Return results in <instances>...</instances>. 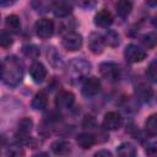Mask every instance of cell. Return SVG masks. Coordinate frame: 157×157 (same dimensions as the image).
<instances>
[{
  "mask_svg": "<svg viewBox=\"0 0 157 157\" xmlns=\"http://www.w3.org/2000/svg\"><path fill=\"white\" fill-rule=\"evenodd\" d=\"M2 78L9 86H17L23 78V63L15 55L7 56L2 64Z\"/></svg>",
  "mask_w": 157,
  "mask_h": 157,
  "instance_id": "6da1fadb",
  "label": "cell"
},
{
  "mask_svg": "<svg viewBox=\"0 0 157 157\" xmlns=\"http://www.w3.org/2000/svg\"><path fill=\"white\" fill-rule=\"evenodd\" d=\"M90 71H91V64L82 58H76L71 60L67 64V70H66L67 75L72 80L86 78Z\"/></svg>",
  "mask_w": 157,
  "mask_h": 157,
  "instance_id": "7a4b0ae2",
  "label": "cell"
},
{
  "mask_svg": "<svg viewBox=\"0 0 157 157\" xmlns=\"http://www.w3.org/2000/svg\"><path fill=\"white\" fill-rule=\"evenodd\" d=\"M99 74L102 75V77H104L107 81H110V82H115L120 77L119 66L115 63H112V61L102 63L99 65Z\"/></svg>",
  "mask_w": 157,
  "mask_h": 157,
  "instance_id": "3957f363",
  "label": "cell"
},
{
  "mask_svg": "<svg viewBox=\"0 0 157 157\" xmlns=\"http://www.w3.org/2000/svg\"><path fill=\"white\" fill-rule=\"evenodd\" d=\"M146 55H147L146 52L136 44H129V45H126V48L124 50V56H125L126 61L132 63V64L142 61L146 58Z\"/></svg>",
  "mask_w": 157,
  "mask_h": 157,
  "instance_id": "277c9868",
  "label": "cell"
},
{
  "mask_svg": "<svg viewBox=\"0 0 157 157\" xmlns=\"http://www.w3.org/2000/svg\"><path fill=\"white\" fill-rule=\"evenodd\" d=\"M34 29L39 38L47 39V38L52 37V34L54 32V23L49 18H40L36 22Z\"/></svg>",
  "mask_w": 157,
  "mask_h": 157,
  "instance_id": "5b68a950",
  "label": "cell"
},
{
  "mask_svg": "<svg viewBox=\"0 0 157 157\" xmlns=\"http://www.w3.org/2000/svg\"><path fill=\"white\" fill-rule=\"evenodd\" d=\"M63 45L69 52H76L82 47V36L77 32H67L63 37Z\"/></svg>",
  "mask_w": 157,
  "mask_h": 157,
  "instance_id": "8992f818",
  "label": "cell"
},
{
  "mask_svg": "<svg viewBox=\"0 0 157 157\" xmlns=\"http://www.w3.org/2000/svg\"><path fill=\"white\" fill-rule=\"evenodd\" d=\"M101 90V81L94 77V76H91V77H86L83 83H82V94L87 98H91L93 96H96Z\"/></svg>",
  "mask_w": 157,
  "mask_h": 157,
  "instance_id": "52a82bcc",
  "label": "cell"
},
{
  "mask_svg": "<svg viewBox=\"0 0 157 157\" xmlns=\"http://www.w3.org/2000/svg\"><path fill=\"white\" fill-rule=\"evenodd\" d=\"M88 49L93 54H101L104 49V39L101 33L93 32L88 37Z\"/></svg>",
  "mask_w": 157,
  "mask_h": 157,
  "instance_id": "ba28073f",
  "label": "cell"
},
{
  "mask_svg": "<svg viewBox=\"0 0 157 157\" xmlns=\"http://www.w3.org/2000/svg\"><path fill=\"white\" fill-rule=\"evenodd\" d=\"M75 102V96L69 91H61L56 94L55 105L59 109H69Z\"/></svg>",
  "mask_w": 157,
  "mask_h": 157,
  "instance_id": "9c48e42d",
  "label": "cell"
},
{
  "mask_svg": "<svg viewBox=\"0 0 157 157\" xmlns=\"http://www.w3.org/2000/svg\"><path fill=\"white\" fill-rule=\"evenodd\" d=\"M121 125V117L118 112H108L103 119V128L107 130H117Z\"/></svg>",
  "mask_w": 157,
  "mask_h": 157,
  "instance_id": "30bf717a",
  "label": "cell"
},
{
  "mask_svg": "<svg viewBox=\"0 0 157 157\" xmlns=\"http://www.w3.org/2000/svg\"><path fill=\"white\" fill-rule=\"evenodd\" d=\"M29 75L36 83H40L44 81V78L47 76V69L44 67V65L42 63L34 61L29 67Z\"/></svg>",
  "mask_w": 157,
  "mask_h": 157,
  "instance_id": "8fae6325",
  "label": "cell"
},
{
  "mask_svg": "<svg viewBox=\"0 0 157 157\" xmlns=\"http://www.w3.org/2000/svg\"><path fill=\"white\" fill-rule=\"evenodd\" d=\"M50 7H52V10H53V12L56 17H66L72 11L71 4L67 2V1H61V0L60 1H54L50 5Z\"/></svg>",
  "mask_w": 157,
  "mask_h": 157,
  "instance_id": "7c38bea8",
  "label": "cell"
},
{
  "mask_svg": "<svg viewBox=\"0 0 157 157\" xmlns=\"http://www.w3.org/2000/svg\"><path fill=\"white\" fill-rule=\"evenodd\" d=\"M112 23H113V16L108 10L102 9L94 15V25L96 26H98L101 28H108Z\"/></svg>",
  "mask_w": 157,
  "mask_h": 157,
  "instance_id": "4fadbf2b",
  "label": "cell"
},
{
  "mask_svg": "<svg viewBox=\"0 0 157 157\" xmlns=\"http://www.w3.org/2000/svg\"><path fill=\"white\" fill-rule=\"evenodd\" d=\"M52 151L56 156H66L71 151V146L66 140H56L52 144Z\"/></svg>",
  "mask_w": 157,
  "mask_h": 157,
  "instance_id": "5bb4252c",
  "label": "cell"
},
{
  "mask_svg": "<svg viewBox=\"0 0 157 157\" xmlns=\"http://www.w3.org/2000/svg\"><path fill=\"white\" fill-rule=\"evenodd\" d=\"M76 142L77 145L83 148V150H88L91 148L94 142H96V139L92 134H88V132H82V134H78L77 137H76Z\"/></svg>",
  "mask_w": 157,
  "mask_h": 157,
  "instance_id": "9a60e30c",
  "label": "cell"
},
{
  "mask_svg": "<svg viewBox=\"0 0 157 157\" xmlns=\"http://www.w3.org/2000/svg\"><path fill=\"white\" fill-rule=\"evenodd\" d=\"M118 157H135L136 156V148L130 142H123L117 148Z\"/></svg>",
  "mask_w": 157,
  "mask_h": 157,
  "instance_id": "2e32d148",
  "label": "cell"
},
{
  "mask_svg": "<svg viewBox=\"0 0 157 157\" xmlns=\"http://www.w3.org/2000/svg\"><path fill=\"white\" fill-rule=\"evenodd\" d=\"M135 92H136V96H137L141 101H144V102H148V101H151V98H152V96H153V91H152V88H151L150 86L145 85V83H140V85H137L136 88H135Z\"/></svg>",
  "mask_w": 157,
  "mask_h": 157,
  "instance_id": "e0dca14e",
  "label": "cell"
},
{
  "mask_svg": "<svg viewBox=\"0 0 157 157\" xmlns=\"http://www.w3.org/2000/svg\"><path fill=\"white\" fill-rule=\"evenodd\" d=\"M114 7H115V11H117V15L124 18L130 13V11L132 9V4L128 0H120V1L115 2Z\"/></svg>",
  "mask_w": 157,
  "mask_h": 157,
  "instance_id": "ac0fdd59",
  "label": "cell"
},
{
  "mask_svg": "<svg viewBox=\"0 0 157 157\" xmlns=\"http://www.w3.org/2000/svg\"><path fill=\"white\" fill-rule=\"evenodd\" d=\"M47 103H48V99H47V94L44 92H38L34 94L33 99H32V108L36 109V110H42L47 107Z\"/></svg>",
  "mask_w": 157,
  "mask_h": 157,
  "instance_id": "d6986e66",
  "label": "cell"
},
{
  "mask_svg": "<svg viewBox=\"0 0 157 157\" xmlns=\"http://www.w3.org/2000/svg\"><path fill=\"white\" fill-rule=\"evenodd\" d=\"M104 44H108L109 47H118L119 45V34L113 29H107V32L103 36Z\"/></svg>",
  "mask_w": 157,
  "mask_h": 157,
  "instance_id": "ffe728a7",
  "label": "cell"
},
{
  "mask_svg": "<svg viewBox=\"0 0 157 157\" xmlns=\"http://www.w3.org/2000/svg\"><path fill=\"white\" fill-rule=\"evenodd\" d=\"M5 25L7 27V29L12 31V32H17L20 28H21V21H20V17L15 13L12 15H9L6 17V21H5Z\"/></svg>",
  "mask_w": 157,
  "mask_h": 157,
  "instance_id": "44dd1931",
  "label": "cell"
},
{
  "mask_svg": "<svg viewBox=\"0 0 157 157\" xmlns=\"http://www.w3.org/2000/svg\"><path fill=\"white\" fill-rule=\"evenodd\" d=\"M32 126H33V121L32 119L29 118H23L20 120L18 123V134L21 136H27L31 130H32Z\"/></svg>",
  "mask_w": 157,
  "mask_h": 157,
  "instance_id": "7402d4cb",
  "label": "cell"
},
{
  "mask_svg": "<svg viewBox=\"0 0 157 157\" xmlns=\"http://www.w3.org/2000/svg\"><path fill=\"white\" fill-rule=\"evenodd\" d=\"M145 129H146L147 134L151 136H155L157 134V115L156 114H152L147 118V120L145 123Z\"/></svg>",
  "mask_w": 157,
  "mask_h": 157,
  "instance_id": "603a6c76",
  "label": "cell"
},
{
  "mask_svg": "<svg viewBox=\"0 0 157 157\" xmlns=\"http://www.w3.org/2000/svg\"><path fill=\"white\" fill-rule=\"evenodd\" d=\"M22 53L29 59H37L39 56V49L34 44H26L22 47Z\"/></svg>",
  "mask_w": 157,
  "mask_h": 157,
  "instance_id": "cb8c5ba5",
  "label": "cell"
},
{
  "mask_svg": "<svg viewBox=\"0 0 157 157\" xmlns=\"http://www.w3.org/2000/svg\"><path fill=\"white\" fill-rule=\"evenodd\" d=\"M25 150L20 145H11L6 151V157H23Z\"/></svg>",
  "mask_w": 157,
  "mask_h": 157,
  "instance_id": "d4e9b609",
  "label": "cell"
},
{
  "mask_svg": "<svg viewBox=\"0 0 157 157\" xmlns=\"http://www.w3.org/2000/svg\"><path fill=\"white\" fill-rule=\"evenodd\" d=\"M12 44V37L10 32L5 29H0V47L1 48H9Z\"/></svg>",
  "mask_w": 157,
  "mask_h": 157,
  "instance_id": "484cf974",
  "label": "cell"
},
{
  "mask_svg": "<svg viewBox=\"0 0 157 157\" xmlns=\"http://www.w3.org/2000/svg\"><path fill=\"white\" fill-rule=\"evenodd\" d=\"M141 42H142V44H144L146 48L152 49V48L156 45V34L152 33V32L146 33V34H144V36L141 37Z\"/></svg>",
  "mask_w": 157,
  "mask_h": 157,
  "instance_id": "4316f807",
  "label": "cell"
},
{
  "mask_svg": "<svg viewBox=\"0 0 157 157\" xmlns=\"http://www.w3.org/2000/svg\"><path fill=\"white\" fill-rule=\"evenodd\" d=\"M146 75L147 77L152 81V82H156L157 81V64H156V60H152L146 70Z\"/></svg>",
  "mask_w": 157,
  "mask_h": 157,
  "instance_id": "83f0119b",
  "label": "cell"
},
{
  "mask_svg": "<svg viewBox=\"0 0 157 157\" xmlns=\"http://www.w3.org/2000/svg\"><path fill=\"white\" fill-rule=\"evenodd\" d=\"M146 153L148 157H157V148L155 144H151L146 147Z\"/></svg>",
  "mask_w": 157,
  "mask_h": 157,
  "instance_id": "f1b7e54d",
  "label": "cell"
},
{
  "mask_svg": "<svg viewBox=\"0 0 157 157\" xmlns=\"http://www.w3.org/2000/svg\"><path fill=\"white\" fill-rule=\"evenodd\" d=\"M93 157H113V155L108 150H99V151H97L94 153Z\"/></svg>",
  "mask_w": 157,
  "mask_h": 157,
  "instance_id": "f546056e",
  "label": "cell"
},
{
  "mask_svg": "<svg viewBox=\"0 0 157 157\" xmlns=\"http://www.w3.org/2000/svg\"><path fill=\"white\" fill-rule=\"evenodd\" d=\"M33 157H49V155L47 152H37L36 155H33Z\"/></svg>",
  "mask_w": 157,
  "mask_h": 157,
  "instance_id": "4dcf8cb0",
  "label": "cell"
},
{
  "mask_svg": "<svg viewBox=\"0 0 157 157\" xmlns=\"http://www.w3.org/2000/svg\"><path fill=\"white\" fill-rule=\"evenodd\" d=\"M0 78H2V65L0 64Z\"/></svg>",
  "mask_w": 157,
  "mask_h": 157,
  "instance_id": "1f68e13d",
  "label": "cell"
}]
</instances>
